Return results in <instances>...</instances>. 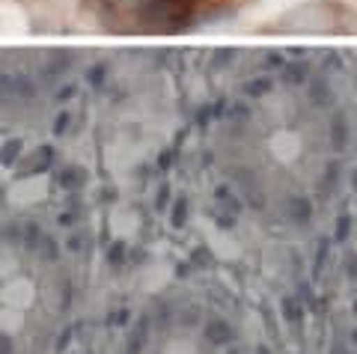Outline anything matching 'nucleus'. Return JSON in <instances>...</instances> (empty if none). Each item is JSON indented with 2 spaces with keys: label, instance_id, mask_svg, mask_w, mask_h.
Instances as JSON below:
<instances>
[{
  "label": "nucleus",
  "instance_id": "nucleus-2",
  "mask_svg": "<svg viewBox=\"0 0 357 354\" xmlns=\"http://www.w3.org/2000/svg\"><path fill=\"white\" fill-rule=\"evenodd\" d=\"M128 253H131V247L126 245V241L114 238V241H110V245L105 247V262H107L114 271H119V268H126V265H128Z\"/></svg>",
  "mask_w": 357,
  "mask_h": 354
},
{
  "label": "nucleus",
  "instance_id": "nucleus-11",
  "mask_svg": "<svg viewBox=\"0 0 357 354\" xmlns=\"http://www.w3.org/2000/svg\"><path fill=\"white\" fill-rule=\"evenodd\" d=\"M18 152H21V140H13V143H6L3 149H0V164H15V158H18Z\"/></svg>",
  "mask_w": 357,
  "mask_h": 354
},
{
  "label": "nucleus",
  "instance_id": "nucleus-9",
  "mask_svg": "<svg viewBox=\"0 0 357 354\" xmlns=\"http://www.w3.org/2000/svg\"><path fill=\"white\" fill-rule=\"evenodd\" d=\"M0 238L3 241H13V245H21V238H24V224H3V229H0Z\"/></svg>",
  "mask_w": 357,
  "mask_h": 354
},
{
  "label": "nucleus",
  "instance_id": "nucleus-15",
  "mask_svg": "<svg viewBox=\"0 0 357 354\" xmlns=\"http://www.w3.org/2000/svg\"><path fill=\"white\" fill-rule=\"evenodd\" d=\"M223 337V325L218 322V318H215V322H211L208 328H206V339H211V342H218Z\"/></svg>",
  "mask_w": 357,
  "mask_h": 354
},
{
  "label": "nucleus",
  "instance_id": "nucleus-5",
  "mask_svg": "<svg viewBox=\"0 0 357 354\" xmlns=\"http://www.w3.org/2000/svg\"><path fill=\"white\" fill-rule=\"evenodd\" d=\"M77 224H81V208H77V203H72L69 208H63L57 215V226H63V229H75Z\"/></svg>",
  "mask_w": 357,
  "mask_h": 354
},
{
  "label": "nucleus",
  "instance_id": "nucleus-8",
  "mask_svg": "<svg viewBox=\"0 0 357 354\" xmlns=\"http://www.w3.org/2000/svg\"><path fill=\"white\" fill-rule=\"evenodd\" d=\"M72 342H75V325H66L60 334H57V339H54V351H57V354H66Z\"/></svg>",
  "mask_w": 357,
  "mask_h": 354
},
{
  "label": "nucleus",
  "instance_id": "nucleus-13",
  "mask_svg": "<svg viewBox=\"0 0 357 354\" xmlns=\"http://www.w3.org/2000/svg\"><path fill=\"white\" fill-rule=\"evenodd\" d=\"M167 206H170V187L161 185L158 187V197H155V212H164Z\"/></svg>",
  "mask_w": 357,
  "mask_h": 354
},
{
  "label": "nucleus",
  "instance_id": "nucleus-14",
  "mask_svg": "<svg viewBox=\"0 0 357 354\" xmlns=\"http://www.w3.org/2000/svg\"><path fill=\"white\" fill-rule=\"evenodd\" d=\"M0 354H15V339L13 334H3V330H0Z\"/></svg>",
  "mask_w": 357,
  "mask_h": 354
},
{
  "label": "nucleus",
  "instance_id": "nucleus-16",
  "mask_svg": "<svg viewBox=\"0 0 357 354\" xmlns=\"http://www.w3.org/2000/svg\"><path fill=\"white\" fill-rule=\"evenodd\" d=\"M102 200H116V191H102Z\"/></svg>",
  "mask_w": 357,
  "mask_h": 354
},
{
  "label": "nucleus",
  "instance_id": "nucleus-6",
  "mask_svg": "<svg viewBox=\"0 0 357 354\" xmlns=\"http://www.w3.org/2000/svg\"><path fill=\"white\" fill-rule=\"evenodd\" d=\"M39 256H42L45 262H57V259H60V245H57V238H54V236H45L42 245H39Z\"/></svg>",
  "mask_w": 357,
  "mask_h": 354
},
{
  "label": "nucleus",
  "instance_id": "nucleus-7",
  "mask_svg": "<svg viewBox=\"0 0 357 354\" xmlns=\"http://www.w3.org/2000/svg\"><path fill=\"white\" fill-rule=\"evenodd\" d=\"M107 328H128L131 325V309L128 307H119V309H110L107 318H105Z\"/></svg>",
  "mask_w": 357,
  "mask_h": 354
},
{
  "label": "nucleus",
  "instance_id": "nucleus-4",
  "mask_svg": "<svg viewBox=\"0 0 357 354\" xmlns=\"http://www.w3.org/2000/svg\"><path fill=\"white\" fill-rule=\"evenodd\" d=\"M42 238H45V232H42L39 220H27V224H24V238H21V247L30 250V253H39Z\"/></svg>",
  "mask_w": 357,
  "mask_h": 354
},
{
  "label": "nucleus",
  "instance_id": "nucleus-10",
  "mask_svg": "<svg viewBox=\"0 0 357 354\" xmlns=\"http://www.w3.org/2000/svg\"><path fill=\"white\" fill-rule=\"evenodd\" d=\"M170 220H173V226H185V220H188V200H185V197H178V200L173 203Z\"/></svg>",
  "mask_w": 357,
  "mask_h": 354
},
{
  "label": "nucleus",
  "instance_id": "nucleus-1",
  "mask_svg": "<svg viewBox=\"0 0 357 354\" xmlns=\"http://www.w3.org/2000/svg\"><path fill=\"white\" fill-rule=\"evenodd\" d=\"M149 328H152V316L149 313L137 316V322L131 325V334L126 339V354H143V348L149 342Z\"/></svg>",
  "mask_w": 357,
  "mask_h": 354
},
{
  "label": "nucleus",
  "instance_id": "nucleus-3",
  "mask_svg": "<svg viewBox=\"0 0 357 354\" xmlns=\"http://www.w3.org/2000/svg\"><path fill=\"white\" fill-rule=\"evenodd\" d=\"M57 185L63 187V191H81V187L86 185V170L81 167H66L57 173Z\"/></svg>",
  "mask_w": 357,
  "mask_h": 354
},
{
  "label": "nucleus",
  "instance_id": "nucleus-12",
  "mask_svg": "<svg viewBox=\"0 0 357 354\" xmlns=\"http://www.w3.org/2000/svg\"><path fill=\"white\" fill-rule=\"evenodd\" d=\"M84 247H86V236H84V232H72L69 241H66V250H69V253H81Z\"/></svg>",
  "mask_w": 357,
  "mask_h": 354
}]
</instances>
